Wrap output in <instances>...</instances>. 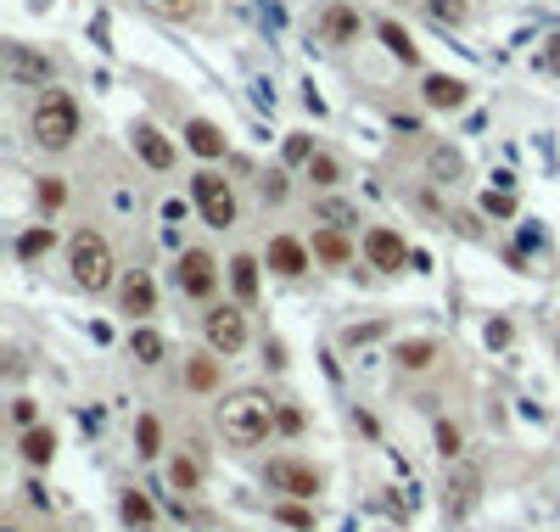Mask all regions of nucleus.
<instances>
[{
	"label": "nucleus",
	"mask_w": 560,
	"mask_h": 532,
	"mask_svg": "<svg viewBox=\"0 0 560 532\" xmlns=\"http://www.w3.org/2000/svg\"><path fill=\"white\" fill-rule=\"evenodd\" d=\"M174 280H180V292H185V297L208 303V297L219 292V264H213V252L185 247V252H180V264H174Z\"/></svg>",
	"instance_id": "5"
},
{
	"label": "nucleus",
	"mask_w": 560,
	"mask_h": 532,
	"mask_svg": "<svg viewBox=\"0 0 560 532\" xmlns=\"http://www.w3.org/2000/svg\"><path fill=\"white\" fill-rule=\"evenodd\" d=\"M376 34H381V40H387V51L398 56V62H409V68H415V62H420V45L409 40V34H404V28H398V23H376Z\"/></svg>",
	"instance_id": "24"
},
{
	"label": "nucleus",
	"mask_w": 560,
	"mask_h": 532,
	"mask_svg": "<svg viewBox=\"0 0 560 532\" xmlns=\"http://www.w3.org/2000/svg\"><path fill=\"white\" fill-rule=\"evenodd\" d=\"M6 79H12V84H40V90H45V84L56 79V62L12 40V45H6Z\"/></svg>",
	"instance_id": "11"
},
{
	"label": "nucleus",
	"mask_w": 560,
	"mask_h": 532,
	"mask_svg": "<svg viewBox=\"0 0 560 532\" xmlns=\"http://www.w3.org/2000/svg\"><path fill=\"white\" fill-rule=\"evenodd\" d=\"M185 387L213 392V387H219V359H208V353H202V359H191V364H185Z\"/></svg>",
	"instance_id": "25"
},
{
	"label": "nucleus",
	"mask_w": 560,
	"mask_h": 532,
	"mask_svg": "<svg viewBox=\"0 0 560 532\" xmlns=\"http://www.w3.org/2000/svg\"><path fill=\"white\" fill-rule=\"evenodd\" d=\"M68 269H73V286L79 292H107L112 280H118V258H112V241L101 236V230H73V241H68Z\"/></svg>",
	"instance_id": "2"
},
{
	"label": "nucleus",
	"mask_w": 560,
	"mask_h": 532,
	"mask_svg": "<svg viewBox=\"0 0 560 532\" xmlns=\"http://www.w3.org/2000/svg\"><path fill=\"white\" fill-rule=\"evenodd\" d=\"M275 398L258 387H241V392H224L219 398V432L230 448H258L269 437V426H275Z\"/></svg>",
	"instance_id": "1"
},
{
	"label": "nucleus",
	"mask_w": 560,
	"mask_h": 532,
	"mask_svg": "<svg viewBox=\"0 0 560 532\" xmlns=\"http://www.w3.org/2000/svg\"><path fill=\"white\" fill-rule=\"evenodd\" d=\"M28 135L40 152H68L73 140H79V101L68 90H45L28 112Z\"/></svg>",
	"instance_id": "3"
},
{
	"label": "nucleus",
	"mask_w": 560,
	"mask_h": 532,
	"mask_svg": "<svg viewBox=\"0 0 560 532\" xmlns=\"http://www.w3.org/2000/svg\"><path fill=\"white\" fill-rule=\"evenodd\" d=\"M314 224H325V230H353V224H359V208H353L348 196L320 191L314 196Z\"/></svg>",
	"instance_id": "16"
},
{
	"label": "nucleus",
	"mask_w": 560,
	"mask_h": 532,
	"mask_svg": "<svg viewBox=\"0 0 560 532\" xmlns=\"http://www.w3.org/2000/svg\"><path fill=\"white\" fill-rule=\"evenodd\" d=\"M168 482H174L180 493H196V488H202V465H196L191 454H180V460L168 465Z\"/></svg>",
	"instance_id": "28"
},
{
	"label": "nucleus",
	"mask_w": 560,
	"mask_h": 532,
	"mask_svg": "<svg viewBox=\"0 0 560 532\" xmlns=\"http://www.w3.org/2000/svg\"><path fill=\"white\" fill-rule=\"evenodd\" d=\"M286 191H292V185H286V174H280V168H269L264 180H258V196H264V202H286Z\"/></svg>",
	"instance_id": "33"
},
{
	"label": "nucleus",
	"mask_w": 560,
	"mask_h": 532,
	"mask_svg": "<svg viewBox=\"0 0 560 532\" xmlns=\"http://www.w3.org/2000/svg\"><path fill=\"white\" fill-rule=\"evenodd\" d=\"M129 146H135V157L146 168H157V174L174 168V140H168L157 124H135V129H129Z\"/></svg>",
	"instance_id": "12"
},
{
	"label": "nucleus",
	"mask_w": 560,
	"mask_h": 532,
	"mask_svg": "<svg viewBox=\"0 0 560 532\" xmlns=\"http://www.w3.org/2000/svg\"><path fill=\"white\" fill-rule=\"evenodd\" d=\"M157 6H168V12H174V6H180V0H157Z\"/></svg>",
	"instance_id": "41"
},
{
	"label": "nucleus",
	"mask_w": 560,
	"mask_h": 532,
	"mask_svg": "<svg viewBox=\"0 0 560 532\" xmlns=\"http://www.w3.org/2000/svg\"><path fill=\"white\" fill-rule=\"evenodd\" d=\"M118 510H124V521H129V527H152V516H157V510H152V499H146L140 488H129Z\"/></svg>",
	"instance_id": "27"
},
{
	"label": "nucleus",
	"mask_w": 560,
	"mask_h": 532,
	"mask_svg": "<svg viewBox=\"0 0 560 532\" xmlns=\"http://www.w3.org/2000/svg\"><path fill=\"white\" fill-rule=\"evenodd\" d=\"M448 465H454V471H448V482H443V516L460 521V516H471L476 493H482V471L465 460H448Z\"/></svg>",
	"instance_id": "7"
},
{
	"label": "nucleus",
	"mask_w": 560,
	"mask_h": 532,
	"mask_svg": "<svg viewBox=\"0 0 560 532\" xmlns=\"http://www.w3.org/2000/svg\"><path fill=\"white\" fill-rule=\"evenodd\" d=\"M17 448H23V460H28V465H51V454H56V432H51V426H28V432L17 437Z\"/></svg>",
	"instance_id": "20"
},
{
	"label": "nucleus",
	"mask_w": 560,
	"mask_h": 532,
	"mask_svg": "<svg viewBox=\"0 0 560 532\" xmlns=\"http://www.w3.org/2000/svg\"><path fill=\"white\" fill-rule=\"evenodd\" d=\"M275 516H280V521H286V527H297V532H308V527H314V516H308L303 504H280Z\"/></svg>",
	"instance_id": "37"
},
{
	"label": "nucleus",
	"mask_w": 560,
	"mask_h": 532,
	"mask_svg": "<svg viewBox=\"0 0 560 532\" xmlns=\"http://www.w3.org/2000/svg\"><path fill=\"white\" fill-rule=\"evenodd\" d=\"M387 532H392V527H387Z\"/></svg>",
	"instance_id": "43"
},
{
	"label": "nucleus",
	"mask_w": 560,
	"mask_h": 532,
	"mask_svg": "<svg viewBox=\"0 0 560 532\" xmlns=\"http://www.w3.org/2000/svg\"><path fill=\"white\" fill-rule=\"evenodd\" d=\"M129 353H135L140 364H163L168 342H163V331H152V325H135V331H129Z\"/></svg>",
	"instance_id": "19"
},
{
	"label": "nucleus",
	"mask_w": 560,
	"mask_h": 532,
	"mask_svg": "<svg viewBox=\"0 0 560 532\" xmlns=\"http://www.w3.org/2000/svg\"><path fill=\"white\" fill-rule=\"evenodd\" d=\"M308 180L320 185V191H336V185H342V163H336L331 152H314V163H308Z\"/></svg>",
	"instance_id": "26"
},
{
	"label": "nucleus",
	"mask_w": 560,
	"mask_h": 532,
	"mask_svg": "<svg viewBox=\"0 0 560 532\" xmlns=\"http://www.w3.org/2000/svg\"><path fill=\"white\" fill-rule=\"evenodd\" d=\"M275 426H280V432H303V415H297V409H280Z\"/></svg>",
	"instance_id": "39"
},
{
	"label": "nucleus",
	"mask_w": 560,
	"mask_h": 532,
	"mask_svg": "<svg viewBox=\"0 0 560 532\" xmlns=\"http://www.w3.org/2000/svg\"><path fill=\"white\" fill-rule=\"evenodd\" d=\"M426 12L437 23H465V0H426Z\"/></svg>",
	"instance_id": "34"
},
{
	"label": "nucleus",
	"mask_w": 560,
	"mask_h": 532,
	"mask_svg": "<svg viewBox=\"0 0 560 532\" xmlns=\"http://www.w3.org/2000/svg\"><path fill=\"white\" fill-rule=\"evenodd\" d=\"M420 96H426L432 112H460L465 96H471V84L454 79V73H426V79H420Z\"/></svg>",
	"instance_id": "14"
},
{
	"label": "nucleus",
	"mask_w": 560,
	"mask_h": 532,
	"mask_svg": "<svg viewBox=\"0 0 560 532\" xmlns=\"http://www.w3.org/2000/svg\"><path fill=\"white\" fill-rule=\"evenodd\" d=\"M6 532H17V527H6Z\"/></svg>",
	"instance_id": "42"
},
{
	"label": "nucleus",
	"mask_w": 560,
	"mask_h": 532,
	"mask_svg": "<svg viewBox=\"0 0 560 532\" xmlns=\"http://www.w3.org/2000/svg\"><path fill=\"white\" fill-rule=\"evenodd\" d=\"M314 152H320V146H314V135H292L286 140V163H314Z\"/></svg>",
	"instance_id": "32"
},
{
	"label": "nucleus",
	"mask_w": 560,
	"mask_h": 532,
	"mask_svg": "<svg viewBox=\"0 0 560 532\" xmlns=\"http://www.w3.org/2000/svg\"><path fill=\"white\" fill-rule=\"evenodd\" d=\"M135 437H140V454L152 460L157 448H163V426H157V415H140L135 420Z\"/></svg>",
	"instance_id": "29"
},
{
	"label": "nucleus",
	"mask_w": 560,
	"mask_h": 532,
	"mask_svg": "<svg viewBox=\"0 0 560 532\" xmlns=\"http://www.w3.org/2000/svg\"><path fill=\"white\" fill-rule=\"evenodd\" d=\"M34 196H40V208H45V213H56L62 202H68V185L56 180V174H45V180L34 185Z\"/></svg>",
	"instance_id": "30"
},
{
	"label": "nucleus",
	"mask_w": 560,
	"mask_h": 532,
	"mask_svg": "<svg viewBox=\"0 0 560 532\" xmlns=\"http://www.w3.org/2000/svg\"><path fill=\"white\" fill-rule=\"evenodd\" d=\"M437 454H443V460H460V426H437Z\"/></svg>",
	"instance_id": "35"
},
{
	"label": "nucleus",
	"mask_w": 560,
	"mask_h": 532,
	"mask_svg": "<svg viewBox=\"0 0 560 532\" xmlns=\"http://www.w3.org/2000/svg\"><path fill=\"white\" fill-rule=\"evenodd\" d=\"M432 359H437L432 336H409V342H398V364H404V370H426Z\"/></svg>",
	"instance_id": "23"
},
{
	"label": "nucleus",
	"mask_w": 560,
	"mask_h": 532,
	"mask_svg": "<svg viewBox=\"0 0 560 532\" xmlns=\"http://www.w3.org/2000/svg\"><path fill=\"white\" fill-rule=\"evenodd\" d=\"M308 258H314V247H303V241H297V236H269L264 264L275 269V275H286V280L308 275Z\"/></svg>",
	"instance_id": "13"
},
{
	"label": "nucleus",
	"mask_w": 560,
	"mask_h": 532,
	"mask_svg": "<svg viewBox=\"0 0 560 532\" xmlns=\"http://www.w3.org/2000/svg\"><path fill=\"white\" fill-rule=\"evenodd\" d=\"M51 247H56V224H28L23 236H17V258H23V264L51 258Z\"/></svg>",
	"instance_id": "18"
},
{
	"label": "nucleus",
	"mask_w": 560,
	"mask_h": 532,
	"mask_svg": "<svg viewBox=\"0 0 560 532\" xmlns=\"http://www.w3.org/2000/svg\"><path fill=\"white\" fill-rule=\"evenodd\" d=\"M482 208H488V219H510V213H516V191H510V185H499V191L482 196Z\"/></svg>",
	"instance_id": "31"
},
{
	"label": "nucleus",
	"mask_w": 560,
	"mask_h": 532,
	"mask_svg": "<svg viewBox=\"0 0 560 532\" xmlns=\"http://www.w3.org/2000/svg\"><path fill=\"white\" fill-rule=\"evenodd\" d=\"M359 12H353L348 0H325L320 6V17H314V40L320 45H353L359 40Z\"/></svg>",
	"instance_id": "9"
},
{
	"label": "nucleus",
	"mask_w": 560,
	"mask_h": 532,
	"mask_svg": "<svg viewBox=\"0 0 560 532\" xmlns=\"http://www.w3.org/2000/svg\"><path fill=\"white\" fill-rule=\"evenodd\" d=\"M432 163H437V174H460V157H454V152H437Z\"/></svg>",
	"instance_id": "40"
},
{
	"label": "nucleus",
	"mask_w": 560,
	"mask_h": 532,
	"mask_svg": "<svg viewBox=\"0 0 560 532\" xmlns=\"http://www.w3.org/2000/svg\"><path fill=\"white\" fill-rule=\"evenodd\" d=\"M202 331H208V348L224 353V359L247 348V314H241V308H230V303L213 308L208 320H202Z\"/></svg>",
	"instance_id": "8"
},
{
	"label": "nucleus",
	"mask_w": 560,
	"mask_h": 532,
	"mask_svg": "<svg viewBox=\"0 0 560 532\" xmlns=\"http://www.w3.org/2000/svg\"><path fill=\"white\" fill-rule=\"evenodd\" d=\"M314 258H325V264H348L353 258L348 230H314Z\"/></svg>",
	"instance_id": "21"
},
{
	"label": "nucleus",
	"mask_w": 560,
	"mask_h": 532,
	"mask_svg": "<svg viewBox=\"0 0 560 532\" xmlns=\"http://www.w3.org/2000/svg\"><path fill=\"white\" fill-rule=\"evenodd\" d=\"M185 146H191L202 163H219L224 157V129L208 124V118H191V124H185Z\"/></svg>",
	"instance_id": "17"
},
{
	"label": "nucleus",
	"mask_w": 560,
	"mask_h": 532,
	"mask_svg": "<svg viewBox=\"0 0 560 532\" xmlns=\"http://www.w3.org/2000/svg\"><path fill=\"white\" fill-rule=\"evenodd\" d=\"M264 482L275 493H286V499H314V493H320V471L303 460H269Z\"/></svg>",
	"instance_id": "10"
},
{
	"label": "nucleus",
	"mask_w": 560,
	"mask_h": 532,
	"mask_svg": "<svg viewBox=\"0 0 560 532\" xmlns=\"http://www.w3.org/2000/svg\"><path fill=\"white\" fill-rule=\"evenodd\" d=\"M538 73H555V79H560V34L538 45Z\"/></svg>",
	"instance_id": "36"
},
{
	"label": "nucleus",
	"mask_w": 560,
	"mask_h": 532,
	"mask_svg": "<svg viewBox=\"0 0 560 532\" xmlns=\"http://www.w3.org/2000/svg\"><path fill=\"white\" fill-rule=\"evenodd\" d=\"M230 286H236L241 303H252V297H258V258H247V252L230 258Z\"/></svg>",
	"instance_id": "22"
},
{
	"label": "nucleus",
	"mask_w": 560,
	"mask_h": 532,
	"mask_svg": "<svg viewBox=\"0 0 560 532\" xmlns=\"http://www.w3.org/2000/svg\"><path fill=\"white\" fill-rule=\"evenodd\" d=\"M118 303H124V314H135V320H146V314H157V286L146 269H129L124 280H118Z\"/></svg>",
	"instance_id": "15"
},
{
	"label": "nucleus",
	"mask_w": 560,
	"mask_h": 532,
	"mask_svg": "<svg viewBox=\"0 0 560 532\" xmlns=\"http://www.w3.org/2000/svg\"><path fill=\"white\" fill-rule=\"evenodd\" d=\"M364 264L381 269V275H398V269L409 264L404 236H398L392 224H370V230H364Z\"/></svg>",
	"instance_id": "6"
},
{
	"label": "nucleus",
	"mask_w": 560,
	"mask_h": 532,
	"mask_svg": "<svg viewBox=\"0 0 560 532\" xmlns=\"http://www.w3.org/2000/svg\"><path fill=\"white\" fill-rule=\"evenodd\" d=\"M191 196H196V208H202V219H208L213 230H230V224H236V191H230V180H224L219 168H196Z\"/></svg>",
	"instance_id": "4"
},
{
	"label": "nucleus",
	"mask_w": 560,
	"mask_h": 532,
	"mask_svg": "<svg viewBox=\"0 0 560 532\" xmlns=\"http://www.w3.org/2000/svg\"><path fill=\"white\" fill-rule=\"evenodd\" d=\"M12 420H17V426H23V432H28V426H40V409L28 404V398H17V404H12Z\"/></svg>",
	"instance_id": "38"
}]
</instances>
